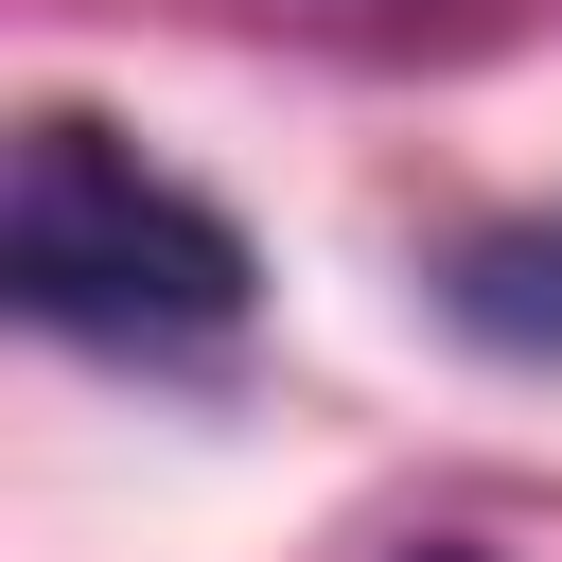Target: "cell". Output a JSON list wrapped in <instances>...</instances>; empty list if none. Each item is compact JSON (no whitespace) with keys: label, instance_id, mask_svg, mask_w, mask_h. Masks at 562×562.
Returning <instances> with one entry per match:
<instances>
[{"label":"cell","instance_id":"cell-3","mask_svg":"<svg viewBox=\"0 0 562 562\" xmlns=\"http://www.w3.org/2000/svg\"><path fill=\"white\" fill-rule=\"evenodd\" d=\"M404 562H474V544H404Z\"/></svg>","mask_w":562,"mask_h":562},{"label":"cell","instance_id":"cell-1","mask_svg":"<svg viewBox=\"0 0 562 562\" xmlns=\"http://www.w3.org/2000/svg\"><path fill=\"white\" fill-rule=\"evenodd\" d=\"M0 299L35 334H70V351H228L246 299H263V263L123 123L35 105L18 123V176H0Z\"/></svg>","mask_w":562,"mask_h":562},{"label":"cell","instance_id":"cell-2","mask_svg":"<svg viewBox=\"0 0 562 562\" xmlns=\"http://www.w3.org/2000/svg\"><path fill=\"white\" fill-rule=\"evenodd\" d=\"M439 316L474 334V351H562V211H527V228H474L457 263H439Z\"/></svg>","mask_w":562,"mask_h":562}]
</instances>
